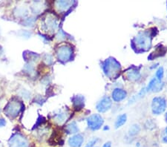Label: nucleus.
<instances>
[{
	"label": "nucleus",
	"instance_id": "obj_1",
	"mask_svg": "<svg viewBox=\"0 0 167 147\" xmlns=\"http://www.w3.org/2000/svg\"><path fill=\"white\" fill-rule=\"evenodd\" d=\"M158 33H154V31L147 30L145 31H141L132 40V47L136 52H146L150 49L151 46L152 38Z\"/></svg>",
	"mask_w": 167,
	"mask_h": 147
},
{
	"label": "nucleus",
	"instance_id": "obj_2",
	"mask_svg": "<svg viewBox=\"0 0 167 147\" xmlns=\"http://www.w3.org/2000/svg\"><path fill=\"white\" fill-rule=\"evenodd\" d=\"M101 67L105 75L109 79H117L121 72V65L117 60L109 57L102 62Z\"/></svg>",
	"mask_w": 167,
	"mask_h": 147
},
{
	"label": "nucleus",
	"instance_id": "obj_3",
	"mask_svg": "<svg viewBox=\"0 0 167 147\" xmlns=\"http://www.w3.org/2000/svg\"><path fill=\"white\" fill-rule=\"evenodd\" d=\"M167 103L165 98L162 97H155L152 99L151 104V112L154 115H160L166 109Z\"/></svg>",
	"mask_w": 167,
	"mask_h": 147
},
{
	"label": "nucleus",
	"instance_id": "obj_4",
	"mask_svg": "<svg viewBox=\"0 0 167 147\" xmlns=\"http://www.w3.org/2000/svg\"><path fill=\"white\" fill-rule=\"evenodd\" d=\"M87 125L89 129L92 131H97L101 129L103 125V118L99 114H94L87 118Z\"/></svg>",
	"mask_w": 167,
	"mask_h": 147
},
{
	"label": "nucleus",
	"instance_id": "obj_5",
	"mask_svg": "<svg viewBox=\"0 0 167 147\" xmlns=\"http://www.w3.org/2000/svg\"><path fill=\"white\" fill-rule=\"evenodd\" d=\"M72 54H73V50L68 45H63L56 50V57L58 60L63 63L70 60Z\"/></svg>",
	"mask_w": 167,
	"mask_h": 147
},
{
	"label": "nucleus",
	"instance_id": "obj_6",
	"mask_svg": "<svg viewBox=\"0 0 167 147\" xmlns=\"http://www.w3.org/2000/svg\"><path fill=\"white\" fill-rule=\"evenodd\" d=\"M21 108L22 105L20 102L16 100H11L6 105L5 108V113L8 117L11 118H15L20 113Z\"/></svg>",
	"mask_w": 167,
	"mask_h": 147
},
{
	"label": "nucleus",
	"instance_id": "obj_7",
	"mask_svg": "<svg viewBox=\"0 0 167 147\" xmlns=\"http://www.w3.org/2000/svg\"><path fill=\"white\" fill-rule=\"evenodd\" d=\"M9 147H28L29 143L26 138L20 134H15L8 141Z\"/></svg>",
	"mask_w": 167,
	"mask_h": 147
},
{
	"label": "nucleus",
	"instance_id": "obj_8",
	"mask_svg": "<svg viewBox=\"0 0 167 147\" xmlns=\"http://www.w3.org/2000/svg\"><path fill=\"white\" fill-rule=\"evenodd\" d=\"M111 106H112V101H111V98L106 96L103 97L102 99L98 101L96 105V109L100 113H105L111 109Z\"/></svg>",
	"mask_w": 167,
	"mask_h": 147
},
{
	"label": "nucleus",
	"instance_id": "obj_9",
	"mask_svg": "<svg viewBox=\"0 0 167 147\" xmlns=\"http://www.w3.org/2000/svg\"><path fill=\"white\" fill-rule=\"evenodd\" d=\"M164 86V83L162 81L158 80L155 77L152 78L149 81V85L146 88V90L147 92L149 91H153V92H159L162 91Z\"/></svg>",
	"mask_w": 167,
	"mask_h": 147
},
{
	"label": "nucleus",
	"instance_id": "obj_10",
	"mask_svg": "<svg viewBox=\"0 0 167 147\" xmlns=\"http://www.w3.org/2000/svg\"><path fill=\"white\" fill-rule=\"evenodd\" d=\"M140 68H137V67H130L128 70L126 71V77L129 80L135 82V81L139 80L141 77V74L140 72Z\"/></svg>",
	"mask_w": 167,
	"mask_h": 147
},
{
	"label": "nucleus",
	"instance_id": "obj_11",
	"mask_svg": "<svg viewBox=\"0 0 167 147\" xmlns=\"http://www.w3.org/2000/svg\"><path fill=\"white\" fill-rule=\"evenodd\" d=\"M127 97V92L125 90L121 88H116L113 90L111 93V97L114 102L119 103V102L123 101Z\"/></svg>",
	"mask_w": 167,
	"mask_h": 147
},
{
	"label": "nucleus",
	"instance_id": "obj_12",
	"mask_svg": "<svg viewBox=\"0 0 167 147\" xmlns=\"http://www.w3.org/2000/svg\"><path fill=\"white\" fill-rule=\"evenodd\" d=\"M43 26L45 30L50 31H55V29L57 27V20L56 17H54L53 15H49L44 20Z\"/></svg>",
	"mask_w": 167,
	"mask_h": 147
},
{
	"label": "nucleus",
	"instance_id": "obj_13",
	"mask_svg": "<svg viewBox=\"0 0 167 147\" xmlns=\"http://www.w3.org/2000/svg\"><path fill=\"white\" fill-rule=\"evenodd\" d=\"M84 143V137L80 134H74L68 139V143L70 147H81Z\"/></svg>",
	"mask_w": 167,
	"mask_h": 147
},
{
	"label": "nucleus",
	"instance_id": "obj_14",
	"mask_svg": "<svg viewBox=\"0 0 167 147\" xmlns=\"http://www.w3.org/2000/svg\"><path fill=\"white\" fill-rule=\"evenodd\" d=\"M166 52L167 48L165 46H163V45L159 44L154 49V51L152 53H151L150 55L148 57V60H153L154 59L160 57H163L166 54Z\"/></svg>",
	"mask_w": 167,
	"mask_h": 147
},
{
	"label": "nucleus",
	"instance_id": "obj_15",
	"mask_svg": "<svg viewBox=\"0 0 167 147\" xmlns=\"http://www.w3.org/2000/svg\"><path fill=\"white\" fill-rule=\"evenodd\" d=\"M71 100L74 108L77 111L81 110L85 105V98L82 95H75L72 97Z\"/></svg>",
	"mask_w": 167,
	"mask_h": 147
},
{
	"label": "nucleus",
	"instance_id": "obj_16",
	"mask_svg": "<svg viewBox=\"0 0 167 147\" xmlns=\"http://www.w3.org/2000/svg\"><path fill=\"white\" fill-rule=\"evenodd\" d=\"M71 4H72V2L63 1V0H61V1H56V2H55L56 7L60 11H66Z\"/></svg>",
	"mask_w": 167,
	"mask_h": 147
},
{
	"label": "nucleus",
	"instance_id": "obj_17",
	"mask_svg": "<svg viewBox=\"0 0 167 147\" xmlns=\"http://www.w3.org/2000/svg\"><path fill=\"white\" fill-rule=\"evenodd\" d=\"M65 131L67 134H76L79 131V127L77 126L76 122H71L65 127Z\"/></svg>",
	"mask_w": 167,
	"mask_h": 147
},
{
	"label": "nucleus",
	"instance_id": "obj_18",
	"mask_svg": "<svg viewBox=\"0 0 167 147\" xmlns=\"http://www.w3.org/2000/svg\"><path fill=\"white\" fill-rule=\"evenodd\" d=\"M127 121V115L125 114H122L120 115L117 117L116 120L114 123V127L115 129H119V128L122 127L124 124L126 123Z\"/></svg>",
	"mask_w": 167,
	"mask_h": 147
},
{
	"label": "nucleus",
	"instance_id": "obj_19",
	"mask_svg": "<svg viewBox=\"0 0 167 147\" xmlns=\"http://www.w3.org/2000/svg\"><path fill=\"white\" fill-rule=\"evenodd\" d=\"M140 126L138 124H134L129 128L128 131V134L129 137H135L140 133Z\"/></svg>",
	"mask_w": 167,
	"mask_h": 147
},
{
	"label": "nucleus",
	"instance_id": "obj_20",
	"mask_svg": "<svg viewBox=\"0 0 167 147\" xmlns=\"http://www.w3.org/2000/svg\"><path fill=\"white\" fill-rule=\"evenodd\" d=\"M14 13L18 17H25L28 13V11L24 7H19V8H16L15 9Z\"/></svg>",
	"mask_w": 167,
	"mask_h": 147
},
{
	"label": "nucleus",
	"instance_id": "obj_21",
	"mask_svg": "<svg viewBox=\"0 0 167 147\" xmlns=\"http://www.w3.org/2000/svg\"><path fill=\"white\" fill-rule=\"evenodd\" d=\"M66 119V114L64 112H60V113L57 114L55 117V120L58 123H63Z\"/></svg>",
	"mask_w": 167,
	"mask_h": 147
},
{
	"label": "nucleus",
	"instance_id": "obj_22",
	"mask_svg": "<svg viewBox=\"0 0 167 147\" xmlns=\"http://www.w3.org/2000/svg\"><path fill=\"white\" fill-rule=\"evenodd\" d=\"M163 75H164V71H163V67H160L157 70L156 72V77L155 78L158 79V80L161 81L162 79H163Z\"/></svg>",
	"mask_w": 167,
	"mask_h": 147
},
{
	"label": "nucleus",
	"instance_id": "obj_23",
	"mask_svg": "<svg viewBox=\"0 0 167 147\" xmlns=\"http://www.w3.org/2000/svg\"><path fill=\"white\" fill-rule=\"evenodd\" d=\"M98 141H99V138H94V139L91 140L90 141L88 142V143H86V145H85V146L84 147H94L95 146V145L97 143Z\"/></svg>",
	"mask_w": 167,
	"mask_h": 147
},
{
	"label": "nucleus",
	"instance_id": "obj_24",
	"mask_svg": "<svg viewBox=\"0 0 167 147\" xmlns=\"http://www.w3.org/2000/svg\"><path fill=\"white\" fill-rule=\"evenodd\" d=\"M44 62L47 65H51V64H52L53 63V58L52 56L50 54H45L44 56Z\"/></svg>",
	"mask_w": 167,
	"mask_h": 147
},
{
	"label": "nucleus",
	"instance_id": "obj_25",
	"mask_svg": "<svg viewBox=\"0 0 167 147\" xmlns=\"http://www.w3.org/2000/svg\"><path fill=\"white\" fill-rule=\"evenodd\" d=\"M161 139L162 141L164 143L167 144V126L164 129V130L163 131L161 134Z\"/></svg>",
	"mask_w": 167,
	"mask_h": 147
},
{
	"label": "nucleus",
	"instance_id": "obj_26",
	"mask_svg": "<svg viewBox=\"0 0 167 147\" xmlns=\"http://www.w3.org/2000/svg\"><path fill=\"white\" fill-rule=\"evenodd\" d=\"M25 70L27 73H32L34 72V66L31 63H27L25 65Z\"/></svg>",
	"mask_w": 167,
	"mask_h": 147
},
{
	"label": "nucleus",
	"instance_id": "obj_27",
	"mask_svg": "<svg viewBox=\"0 0 167 147\" xmlns=\"http://www.w3.org/2000/svg\"><path fill=\"white\" fill-rule=\"evenodd\" d=\"M34 22V18L27 19V20L25 21V25H27V26H30L31 25V26H32Z\"/></svg>",
	"mask_w": 167,
	"mask_h": 147
},
{
	"label": "nucleus",
	"instance_id": "obj_28",
	"mask_svg": "<svg viewBox=\"0 0 167 147\" xmlns=\"http://www.w3.org/2000/svg\"><path fill=\"white\" fill-rule=\"evenodd\" d=\"M6 125V121L3 118L0 119V127H3Z\"/></svg>",
	"mask_w": 167,
	"mask_h": 147
},
{
	"label": "nucleus",
	"instance_id": "obj_29",
	"mask_svg": "<svg viewBox=\"0 0 167 147\" xmlns=\"http://www.w3.org/2000/svg\"><path fill=\"white\" fill-rule=\"evenodd\" d=\"M102 147H111V141H107L103 145Z\"/></svg>",
	"mask_w": 167,
	"mask_h": 147
},
{
	"label": "nucleus",
	"instance_id": "obj_30",
	"mask_svg": "<svg viewBox=\"0 0 167 147\" xmlns=\"http://www.w3.org/2000/svg\"><path fill=\"white\" fill-rule=\"evenodd\" d=\"M103 129H104V130H106V129H107L108 130V129H109V127H108V126H105V128Z\"/></svg>",
	"mask_w": 167,
	"mask_h": 147
},
{
	"label": "nucleus",
	"instance_id": "obj_31",
	"mask_svg": "<svg viewBox=\"0 0 167 147\" xmlns=\"http://www.w3.org/2000/svg\"><path fill=\"white\" fill-rule=\"evenodd\" d=\"M165 119H166V121L167 122V112H166V116H165Z\"/></svg>",
	"mask_w": 167,
	"mask_h": 147
},
{
	"label": "nucleus",
	"instance_id": "obj_32",
	"mask_svg": "<svg viewBox=\"0 0 167 147\" xmlns=\"http://www.w3.org/2000/svg\"><path fill=\"white\" fill-rule=\"evenodd\" d=\"M94 147H98V146H94Z\"/></svg>",
	"mask_w": 167,
	"mask_h": 147
}]
</instances>
